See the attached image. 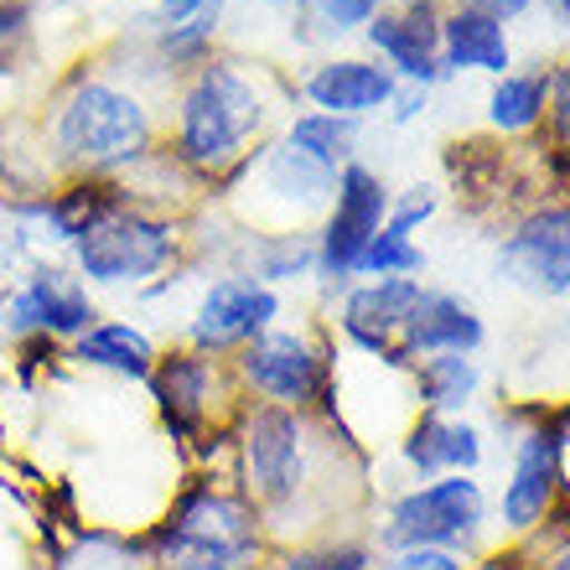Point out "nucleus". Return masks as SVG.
Instances as JSON below:
<instances>
[{
	"label": "nucleus",
	"mask_w": 570,
	"mask_h": 570,
	"mask_svg": "<svg viewBox=\"0 0 570 570\" xmlns=\"http://www.w3.org/2000/svg\"><path fill=\"white\" fill-rule=\"evenodd\" d=\"M327 421L316 425L306 410H285V405H265V400H249V405L234 415V488H239L255 513L265 519V534L271 544H281L291 529L296 534H312L322 529V456H332L337 446H353V435H337V441H322Z\"/></svg>",
	"instance_id": "1"
},
{
	"label": "nucleus",
	"mask_w": 570,
	"mask_h": 570,
	"mask_svg": "<svg viewBox=\"0 0 570 570\" xmlns=\"http://www.w3.org/2000/svg\"><path fill=\"white\" fill-rule=\"evenodd\" d=\"M47 150L68 177H120L156 156V115L130 83L94 68H78L52 99Z\"/></svg>",
	"instance_id": "2"
},
{
	"label": "nucleus",
	"mask_w": 570,
	"mask_h": 570,
	"mask_svg": "<svg viewBox=\"0 0 570 570\" xmlns=\"http://www.w3.org/2000/svg\"><path fill=\"white\" fill-rule=\"evenodd\" d=\"M265 120H271V99L259 89V78H249L228 58H208L203 68L187 73L177 94L166 156L193 177L234 181L259 156V150H249V140H259Z\"/></svg>",
	"instance_id": "3"
},
{
	"label": "nucleus",
	"mask_w": 570,
	"mask_h": 570,
	"mask_svg": "<svg viewBox=\"0 0 570 570\" xmlns=\"http://www.w3.org/2000/svg\"><path fill=\"white\" fill-rule=\"evenodd\" d=\"M150 570H265L271 534L255 503L218 478H193L136 540Z\"/></svg>",
	"instance_id": "4"
},
{
	"label": "nucleus",
	"mask_w": 570,
	"mask_h": 570,
	"mask_svg": "<svg viewBox=\"0 0 570 570\" xmlns=\"http://www.w3.org/2000/svg\"><path fill=\"white\" fill-rule=\"evenodd\" d=\"M146 390L156 400V415H161L166 435L177 446L208 456L218 441H234L228 410H234V400H244L239 379H234V363L224 368V358H208L197 347H171V353H156V368H150Z\"/></svg>",
	"instance_id": "5"
},
{
	"label": "nucleus",
	"mask_w": 570,
	"mask_h": 570,
	"mask_svg": "<svg viewBox=\"0 0 570 570\" xmlns=\"http://www.w3.org/2000/svg\"><path fill=\"white\" fill-rule=\"evenodd\" d=\"M68 249L89 285H146L150 275L177 265L181 228L146 203H125V208L105 213L94 228H83Z\"/></svg>",
	"instance_id": "6"
},
{
	"label": "nucleus",
	"mask_w": 570,
	"mask_h": 570,
	"mask_svg": "<svg viewBox=\"0 0 570 570\" xmlns=\"http://www.w3.org/2000/svg\"><path fill=\"white\" fill-rule=\"evenodd\" d=\"M488 529V498H482L478 478L466 472H446V478L415 482L410 493H400L384 509L379 524V544L384 550H456L466 556Z\"/></svg>",
	"instance_id": "7"
},
{
	"label": "nucleus",
	"mask_w": 570,
	"mask_h": 570,
	"mask_svg": "<svg viewBox=\"0 0 570 570\" xmlns=\"http://www.w3.org/2000/svg\"><path fill=\"white\" fill-rule=\"evenodd\" d=\"M332 374H337L332 343H312L306 332L271 327L265 337L234 353V379L244 394H259L265 405L306 410V415L322 405Z\"/></svg>",
	"instance_id": "8"
},
{
	"label": "nucleus",
	"mask_w": 570,
	"mask_h": 570,
	"mask_svg": "<svg viewBox=\"0 0 570 570\" xmlns=\"http://www.w3.org/2000/svg\"><path fill=\"white\" fill-rule=\"evenodd\" d=\"M384 224H390V187L363 161H347L337 171V187H332L327 224L316 234V275L327 285H343L358 271L363 249Z\"/></svg>",
	"instance_id": "9"
},
{
	"label": "nucleus",
	"mask_w": 570,
	"mask_h": 570,
	"mask_svg": "<svg viewBox=\"0 0 570 570\" xmlns=\"http://www.w3.org/2000/svg\"><path fill=\"white\" fill-rule=\"evenodd\" d=\"M275 316H281V291L275 285L255 281L249 271H228L203 291L193 322H187V343L197 353H208V358H228L255 337H265L275 327Z\"/></svg>",
	"instance_id": "10"
},
{
	"label": "nucleus",
	"mask_w": 570,
	"mask_h": 570,
	"mask_svg": "<svg viewBox=\"0 0 570 570\" xmlns=\"http://www.w3.org/2000/svg\"><path fill=\"white\" fill-rule=\"evenodd\" d=\"M566 493V472H560V441L550 431V410L540 421H529L513 441V472L503 482V498H498V519L513 540H524L550 519V509Z\"/></svg>",
	"instance_id": "11"
},
{
	"label": "nucleus",
	"mask_w": 570,
	"mask_h": 570,
	"mask_svg": "<svg viewBox=\"0 0 570 570\" xmlns=\"http://www.w3.org/2000/svg\"><path fill=\"white\" fill-rule=\"evenodd\" d=\"M94 322H99V312H94L89 285L78 281V275L58 271V265L27 275L6 296V306H0V327L11 332V337H52V343L73 337L78 343Z\"/></svg>",
	"instance_id": "12"
},
{
	"label": "nucleus",
	"mask_w": 570,
	"mask_h": 570,
	"mask_svg": "<svg viewBox=\"0 0 570 570\" xmlns=\"http://www.w3.org/2000/svg\"><path fill=\"white\" fill-rule=\"evenodd\" d=\"M425 285L415 275H390V281H363L343 296V312H337V327L363 358L384 363V368H400L410 374V363L400 358V332H405L415 301H421Z\"/></svg>",
	"instance_id": "13"
},
{
	"label": "nucleus",
	"mask_w": 570,
	"mask_h": 570,
	"mask_svg": "<svg viewBox=\"0 0 570 570\" xmlns=\"http://www.w3.org/2000/svg\"><path fill=\"white\" fill-rule=\"evenodd\" d=\"M498 271L529 296H570V208H534L498 244Z\"/></svg>",
	"instance_id": "14"
},
{
	"label": "nucleus",
	"mask_w": 570,
	"mask_h": 570,
	"mask_svg": "<svg viewBox=\"0 0 570 570\" xmlns=\"http://www.w3.org/2000/svg\"><path fill=\"white\" fill-rule=\"evenodd\" d=\"M368 47H374L384 68L394 78H405L410 89H431L446 78L441 68V11L435 6H400V11H379L363 27Z\"/></svg>",
	"instance_id": "15"
},
{
	"label": "nucleus",
	"mask_w": 570,
	"mask_h": 570,
	"mask_svg": "<svg viewBox=\"0 0 570 570\" xmlns=\"http://www.w3.org/2000/svg\"><path fill=\"white\" fill-rule=\"evenodd\" d=\"M301 94H306L322 115L363 120V115L394 105L400 78H394L384 62H368V58H327V62H316L312 73L301 78Z\"/></svg>",
	"instance_id": "16"
},
{
	"label": "nucleus",
	"mask_w": 570,
	"mask_h": 570,
	"mask_svg": "<svg viewBox=\"0 0 570 570\" xmlns=\"http://www.w3.org/2000/svg\"><path fill=\"white\" fill-rule=\"evenodd\" d=\"M488 343V327L472 301L451 296V291H421L415 312H410L405 332H400V358H431V353H478Z\"/></svg>",
	"instance_id": "17"
},
{
	"label": "nucleus",
	"mask_w": 570,
	"mask_h": 570,
	"mask_svg": "<svg viewBox=\"0 0 570 570\" xmlns=\"http://www.w3.org/2000/svg\"><path fill=\"white\" fill-rule=\"evenodd\" d=\"M400 462L415 472L421 482L446 478V472H478L482 466V431L462 415H431L415 410V421L400 435Z\"/></svg>",
	"instance_id": "18"
},
{
	"label": "nucleus",
	"mask_w": 570,
	"mask_h": 570,
	"mask_svg": "<svg viewBox=\"0 0 570 570\" xmlns=\"http://www.w3.org/2000/svg\"><path fill=\"white\" fill-rule=\"evenodd\" d=\"M249 171H255L259 197H265V203H281L285 213H296V224L306 218V213L322 208V203L332 197V187H337V171L316 166L312 156H301L296 146L259 150L255 161H249Z\"/></svg>",
	"instance_id": "19"
},
{
	"label": "nucleus",
	"mask_w": 570,
	"mask_h": 570,
	"mask_svg": "<svg viewBox=\"0 0 570 570\" xmlns=\"http://www.w3.org/2000/svg\"><path fill=\"white\" fill-rule=\"evenodd\" d=\"M441 68H446V73H493V78H503L513 68L509 21L482 16V11L441 16Z\"/></svg>",
	"instance_id": "20"
},
{
	"label": "nucleus",
	"mask_w": 570,
	"mask_h": 570,
	"mask_svg": "<svg viewBox=\"0 0 570 570\" xmlns=\"http://www.w3.org/2000/svg\"><path fill=\"white\" fill-rule=\"evenodd\" d=\"M73 358L83 363V368H105V374H115V379L146 384L150 368H156V343H150L136 322H94L73 343Z\"/></svg>",
	"instance_id": "21"
},
{
	"label": "nucleus",
	"mask_w": 570,
	"mask_h": 570,
	"mask_svg": "<svg viewBox=\"0 0 570 570\" xmlns=\"http://www.w3.org/2000/svg\"><path fill=\"white\" fill-rule=\"evenodd\" d=\"M410 390H415V405L431 415H462L482 390V368L466 353H431L410 363Z\"/></svg>",
	"instance_id": "22"
},
{
	"label": "nucleus",
	"mask_w": 570,
	"mask_h": 570,
	"mask_svg": "<svg viewBox=\"0 0 570 570\" xmlns=\"http://www.w3.org/2000/svg\"><path fill=\"white\" fill-rule=\"evenodd\" d=\"M218 27H224V0H208L197 16L187 21H161L156 37H150V52H156V68L161 73H193L213 58V42H218Z\"/></svg>",
	"instance_id": "23"
},
{
	"label": "nucleus",
	"mask_w": 570,
	"mask_h": 570,
	"mask_svg": "<svg viewBox=\"0 0 570 570\" xmlns=\"http://www.w3.org/2000/svg\"><path fill=\"white\" fill-rule=\"evenodd\" d=\"M285 146H296L301 156H312L327 171H343L353 161V146H358V120L312 109V115H296V120L285 125Z\"/></svg>",
	"instance_id": "24"
},
{
	"label": "nucleus",
	"mask_w": 570,
	"mask_h": 570,
	"mask_svg": "<svg viewBox=\"0 0 570 570\" xmlns=\"http://www.w3.org/2000/svg\"><path fill=\"white\" fill-rule=\"evenodd\" d=\"M544 99H550L544 73H503L488 94V120L503 136H524L544 120Z\"/></svg>",
	"instance_id": "25"
},
{
	"label": "nucleus",
	"mask_w": 570,
	"mask_h": 570,
	"mask_svg": "<svg viewBox=\"0 0 570 570\" xmlns=\"http://www.w3.org/2000/svg\"><path fill=\"white\" fill-rule=\"evenodd\" d=\"M281 570H374V550L347 534H327V540H301L296 550L281 556Z\"/></svg>",
	"instance_id": "26"
},
{
	"label": "nucleus",
	"mask_w": 570,
	"mask_h": 570,
	"mask_svg": "<svg viewBox=\"0 0 570 570\" xmlns=\"http://www.w3.org/2000/svg\"><path fill=\"white\" fill-rule=\"evenodd\" d=\"M425 265V255L415 249V239H410L405 228H394V224H384L368 239V249H363V259H358V271L353 275H368V281H390V275H415Z\"/></svg>",
	"instance_id": "27"
},
{
	"label": "nucleus",
	"mask_w": 570,
	"mask_h": 570,
	"mask_svg": "<svg viewBox=\"0 0 570 570\" xmlns=\"http://www.w3.org/2000/svg\"><path fill=\"white\" fill-rule=\"evenodd\" d=\"M316 265V244H306L301 234H265L255 244V281L275 285V281H296Z\"/></svg>",
	"instance_id": "28"
},
{
	"label": "nucleus",
	"mask_w": 570,
	"mask_h": 570,
	"mask_svg": "<svg viewBox=\"0 0 570 570\" xmlns=\"http://www.w3.org/2000/svg\"><path fill=\"white\" fill-rule=\"evenodd\" d=\"M306 11L316 16V27L322 31H353V27H368L379 11H384V0H312Z\"/></svg>",
	"instance_id": "29"
},
{
	"label": "nucleus",
	"mask_w": 570,
	"mask_h": 570,
	"mask_svg": "<svg viewBox=\"0 0 570 570\" xmlns=\"http://www.w3.org/2000/svg\"><path fill=\"white\" fill-rule=\"evenodd\" d=\"M31 42V11L27 0H0V73H11V62Z\"/></svg>",
	"instance_id": "30"
},
{
	"label": "nucleus",
	"mask_w": 570,
	"mask_h": 570,
	"mask_svg": "<svg viewBox=\"0 0 570 570\" xmlns=\"http://www.w3.org/2000/svg\"><path fill=\"white\" fill-rule=\"evenodd\" d=\"M379 570H466V556H456V550H431V544H421V550H390Z\"/></svg>",
	"instance_id": "31"
},
{
	"label": "nucleus",
	"mask_w": 570,
	"mask_h": 570,
	"mask_svg": "<svg viewBox=\"0 0 570 570\" xmlns=\"http://www.w3.org/2000/svg\"><path fill=\"white\" fill-rule=\"evenodd\" d=\"M544 83H550L544 115H550V125H556V136L570 146V58H566V62H556V68L544 73Z\"/></svg>",
	"instance_id": "32"
},
{
	"label": "nucleus",
	"mask_w": 570,
	"mask_h": 570,
	"mask_svg": "<svg viewBox=\"0 0 570 570\" xmlns=\"http://www.w3.org/2000/svg\"><path fill=\"white\" fill-rule=\"evenodd\" d=\"M431 213H435V193H431V187H410V193L400 197V208L390 213V224L405 228V234H415V224H425Z\"/></svg>",
	"instance_id": "33"
},
{
	"label": "nucleus",
	"mask_w": 570,
	"mask_h": 570,
	"mask_svg": "<svg viewBox=\"0 0 570 570\" xmlns=\"http://www.w3.org/2000/svg\"><path fill=\"white\" fill-rule=\"evenodd\" d=\"M456 11H482V16H498V21H513V16L529 11V0H456Z\"/></svg>",
	"instance_id": "34"
},
{
	"label": "nucleus",
	"mask_w": 570,
	"mask_h": 570,
	"mask_svg": "<svg viewBox=\"0 0 570 570\" xmlns=\"http://www.w3.org/2000/svg\"><path fill=\"white\" fill-rule=\"evenodd\" d=\"M203 6H208V0H156L161 21H187V16H197Z\"/></svg>",
	"instance_id": "35"
},
{
	"label": "nucleus",
	"mask_w": 570,
	"mask_h": 570,
	"mask_svg": "<svg viewBox=\"0 0 570 570\" xmlns=\"http://www.w3.org/2000/svg\"><path fill=\"white\" fill-rule=\"evenodd\" d=\"M265 6H275V11H306L312 0H265Z\"/></svg>",
	"instance_id": "36"
},
{
	"label": "nucleus",
	"mask_w": 570,
	"mask_h": 570,
	"mask_svg": "<svg viewBox=\"0 0 570 570\" xmlns=\"http://www.w3.org/2000/svg\"><path fill=\"white\" fill-rule=\"evenodd\" d=\"M550 6H556V16H560V21H570V0H550Z\"/></svg>",
	"instance_id": "37"
},
{
	"label": "nucleus",
	"mask_w": 570,
	"mask_h": 570,
	"mask_svg": "<svg viewBox=\"0 0 570 570\" xmlns=\"http://www.w3.org/2000/svg\"><path fill=\"white\" fill-rule=\"evenodd\" d=\"M400 6H435V0H400Z\"/></svg>",
	"instance_id": "38"
},
{
	"label": "nucleus",
	"mask_w": 570,
	"mask_h": 570,
	"mask_svg": "<svg viewBox=\"0 0 570 570\" xmlns=\"http://www.w3.org/2000/svg\"><path fill=\"white\" fill-rule=\"evenodd\" d=\"M566 327H570V316H566Z\"/></svg>",
	"instance_id": "39"
}]
</instances>
